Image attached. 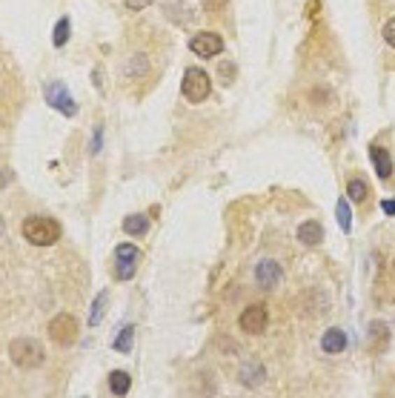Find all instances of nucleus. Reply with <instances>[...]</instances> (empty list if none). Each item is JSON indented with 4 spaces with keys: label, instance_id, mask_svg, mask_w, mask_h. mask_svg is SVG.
<instances>
[{
    "label": "nucleus",
    "instance_id": "obj_17",
    "mask_svg": "<svg viewBox=\"0 0 395 398\" xmlns=\"http://www.w3.org/2000/svg\"><path fill=\"white\" fill-rule=\"evenodd\" d=\"M132 339H135V327H124V332H117V339H115V350L117 353H129L132 350Z\"/></svg>",
    "mask_w": 395,
    "mask_h": 398
},
{
    "label": "nucleus",
    "instance_id": "obj_4",
    "mask_svg": "<svg viewBox=\"0 0 395 398\" xmlns=\"http://www.w3.org/2000/svg\"><path fill=\"white\" fill-rule=\"evenodd\" d=\"M138 261H141V250L135 247V243H120V247L115 250V269H117V278H120V281L135 278Z\"/></svg>",
    "mask_w": 395,
    "mask_h": 398
},
{
    "label": "nucleus",
    "instance_id": "obj_7",
    "mask_svg": "<svg viewBox=\"0 0 395 398\" xmlns=\"http://www.w3.org/2000/svg\"><path fill=\"white\" fill-rule=\"evenodd\" d=\"M189 49H192L198 57H215V55L224 52V38L215 35V32H198V35H192Z\"/></svg>",
    "mask_w": 395,
    "mask_h": 398
},
{
    "label": "nucleus",
    "instance_id": "obj_19",
    "mask_svg": "<svg viewBox=\"0 0 395 398\" xmlns=\"http://www.w3.org/2000/svg\"><path fill=\"white\" fill-rule=\"evenodd\" d=\"M103 307H106V292H101V295H98L95 307H92V315H89V324H92V327L101 321V315H103Z\"/></svg>",
    "mask_w": 395,
    "mask_h": 398
},
{
    "label": "nucleus",
    "instance_id": "obj_13",
    "mask_svg": "<svg viewBox=\"0 0 395 398\" xmlns=\"http://www.w3.org/2000/svg\"><path fill=\"white\" fill-rule=\"evenodd\" d=\"M129 390H132V378H129V373H124V370L109 373V392H112V395H127Z\"/></svg>",
    "mask_w": 395,
    "mask_h": 398
},
{
    "label": "nucleus",
    "instance_id": "obj_25",
    "mask_svg": "<svg viewBox=\"0 0 395 398\" xmlns=\"http://www.w3.org/2000/svg\"><path fill=\"white\" fill-rule=\"evenodd\" d=\"M392 264H395V258H392Z\"/></svg>",
    "mask_w": 395,
    "mask_h": 398
},
{
    "label": "nucleus",
    "instance_id": "obj_21",
    "mask_svg": "<svg viewBox=\"0 0 395 398\" xmlns=\"http://www.w3.org/2000/svg\"><path fill=\"white\" fill-rule=\"evenodd\" d=\"M203 6H206V12H221L227 6V0H203Z\"/></svg>",
    "mask_w": 395,
    "mask_h": 398
},
{
    "label": "nucleus",
    "instance_id": "obj_18",
    "mask_svg": "<svg viewBox=\"0 0 395 398\" xmlns=\"http://www.w3.org/2000/svg\"><path fill=\"white\" fill-rule=\"evenodd\" d=\"M336 215H338L341 229H344V232H350V229H352V212H350V204H347V201H338Z\"/></svg>",
    "mask_w": 395,
    "mask_h": 398
},
{
    "label": "nucleus",
    "instance_id": "obj_20",
    "mask_svg": "<svg viewBox=\"0 0 395 398\" xmlns=\"http://www.w3.org/2000/svg\"><path fill=\"white\" fill-rule=\"evenodd\" d=\"M384 41L395 49V17H389V20L384 23Z\"/></svg>",
    "mask_w": 395,
    "mask_h": 398
},
{
    "label": "nucleus",
    "instance_id": "obj_8",
    "mask_svg": "<svg viewBox=\"0 0 395 398\" xmlns=\"http://www.w3.org/2000/svg\"><path fill=\"white\" fill-rule=\"evenodd\" d=\"M46 104L55 106L57 112H64L66 118H75V115H78V104L69 98V92H66L64 83H52V86H46Z\"/></svg>",
    "mask_w": 395,
    "mask_h": 398
},
{
    "label": "nucleus",
    "instance_id": "obj_1",
    "mask_svg": "<svg viewBox=\"0 0 395 398\" xmlns=\"http://www.w3.org/2000/svg\"><path fill=\"white\" fill-rule=\"evenodd\" d=\"M23 238L35 247H52L60 238V224L55 218H46V215H35V218H26L23 227H20Z\"/></svg>",
    "mask_w": 395,
    "mask_h": 398
},
{
    "label": "nucleus",
    "instance_id": "obj_12",
    "mask_svg": "<svg viewBox=\"0 0 395 398\" xmlns=\"http://www.w3.org/2000/svg\"><path fill=\"white\" fill-rule=\"evenodd\" d=\"M370 158H373V166H375L378 178H389L392 175V155L384 146H370Z\"/></svg>",
    "mask_w": 395,
    "mask_h": 398
},
{
    "label": "nucleus",
    "instance_id": "obj_14",
    "mask_svg": "<svg viewBox=\"0 0 395 398\" xmlns=\"http://www.w3.org/2000/svg\"><path fill=\"white\" fill-rule=\"evenodd\" d=\"M124 229H127L129 235H146V229H149V218H146V215H141V212H135V215H127V218H124Z\"/></svg>",
    "mask_w": 395,
    "mask_h": 398
},
{
    "label": "nucleus",
    "instance_id": "obj_9",
    "mask_svg": "<svg viewBox=\"0 0 395 398\" xmlns=\"http://www.w3.org/2000/svg\"><path fill=\"white\" fill-rule=\"evenodd\" d=\"M255 281L261 290H275L281 284V266L275 261H261L255 266Z\"/></svg>",
    "mask_w": 395,
    "mask_h": 398
},
{
    "label": "nucleus",
    "instance_id": "obj_11",
    "mask_svg": "<svg viewBox=\"0 0 395 398\" xmlns=\"http://www.w3.org/2000/svg\"><path fill=\"white\" fill-rule=\"evenodd\" d=\"M298 241L303 243V247H318V243L324 241V227L318 221H307L298 227Z\"/></svg>",
    "mask_w": 395,
    "mask_h": 398
},
{
    "label": "nucleus",
    "instance_id": "obj_5",
    "mask_svg": "<svg viewBox=\"0 0 395 398\" xmlns=\"http://www.w3.org/2000/svg\"><path fill=\"white\" fill-rule=\"evenodd\" d=\"M49 339H52L55 344H64V347L75 344V339H78V321H75L69 313L55 315L52 324H49Z\"/></svg>",
    "mask_w": 395,
    "mask_h": 398
},
{
    "label": "nucleus",
    "instance_id": "obj_22",
    "mask_svg": "<svg viewBox=\"0 0 395 398\" xmlns=\"http://www.w3.org/2000/svg\"><path fill=\"white\" fill-rule=\"evenodd\" d=\"M152 3V0H127V9H132V12H138V9H146Z\"/></svg>",
    "mask_w": 395,
    "mask_h": 398
},
{
    "label": "nucleus",
    "instance_id": "obj_24",
    "mask_svg": "<svg viewBox=\"0 0 395 398\" xmlns=\"http://www.w3.org/2000/svg\"><path fill=\"white\" fill-rule=\"evenodd\" d=\"M232 69H235L232 64H224V66H221V75H224V80H229V75H232Z\"/></svg>",
    "mask_w": 395,
    "mask_h": 398
},
{
    "label": "nucleus",
    "instance_id": "obj_6",
    "mask_svg": "<svg viewBox=\"0 0 395 398\" xmlns=\"http://www.w3.org/2000/svg\"><path fill=\"white\" fill-rule=\"evenodd\" d=\"M266 324H269V313H266L264 304H250V307L240 313V318H238V327L244 329L247 335H261L266 329Z\"/></svg>",
    "mask_w": 395,
    "mask_h": 398
},
{
    "label": "nucleus",
    "instance_id": "obj_2",
    "mask_svg": "<svg viewBox=\"0 0 395 398\" xmlns=\"http://www.w3.org/2000/svg\"><path fill=\"white\" fill-rule=\"evenodd\" d=\"M9 358L20 370H35V367L43 364V347L32 339H15L9 344Z\"/></svg>",
    "mask_w": 395,
    "mask_h": 398
},
{
    "label": "nucleus",
    "instance_id": "obj_23",
    "mask_svg": "<svg viewBox=\"0 0 395 398\" xmlns=\"http://www.w3.org/2000/svg\"><path fill=\"white\" fill-rule=\"evenodd\" d=\"M381 209L387 212V215H395V201H392V198H387V201L381 204Z\"/></svg>",
    "mask_w": 395,
    "mask_h": 398
},
{
    "label": "nucleus",
    "instance_id": "obj_16",
    "mask_svg": "<svg viewBox=\"0 0 395 398\" xmlns=\"http://www.w3.org/2000/svg\"><path fill=\"white\" fill-rule=\"evenodd\" d=\"M347 195H350V201H352V204H361L364 198H367V183H364L361 178L350 180V183H347Z\"/></svg>",
    "mask_w": 395,
    "mask_h": 398
},
{
    "label": "nucleus",
    "instance_id": "obj_10",
    "mask_svg": "<svg viewBox=\"0 0 395 398\" xmlns=\"http://www.w3.org/2000/svg\"><path fill=\"white\" fill-rule=\"evenodd\" d=\"M321 350L329 353V355L344 353V350H347V335H344V329H338V327L326 329V332H324V339H321Z\"/></svg>",
    "mask_w": 395,
    "mask_h": 398
},
{
    "label": "nucleus",
    "instance_id": "obj_15",
    "mask_svg": "<svg viewBox=\"0 0 395 398\" xmlns=\"http://www.w3.org/2000/svg\"><path fill=\"white\" fill-rule=\"evenodd\" d=\"M69 17H60L57 23H55V35H52V43L60 49V46H66V41H69Z\"/></svg>",
    "mask_w": 395,
    "mask_h": 398
},
{
    "label": "nucleus",
    "instance_id": "obj_3",
    "mask_svg": "<svg viewBox=\"0 0 395 398\" xmlns=\"http://www.w3.org/2000/svg\"><path fill=\"white\" fill-rule=\"evenodd\" d=\"M180 92H184V98H187L189 104H201V101L209 98L212 80H209V75H206L203 69L189 66V69L184 72V80H180Z\"/></svg>",
    "mask_w": 395,
    "mask_h": 398
}]
</instances>
